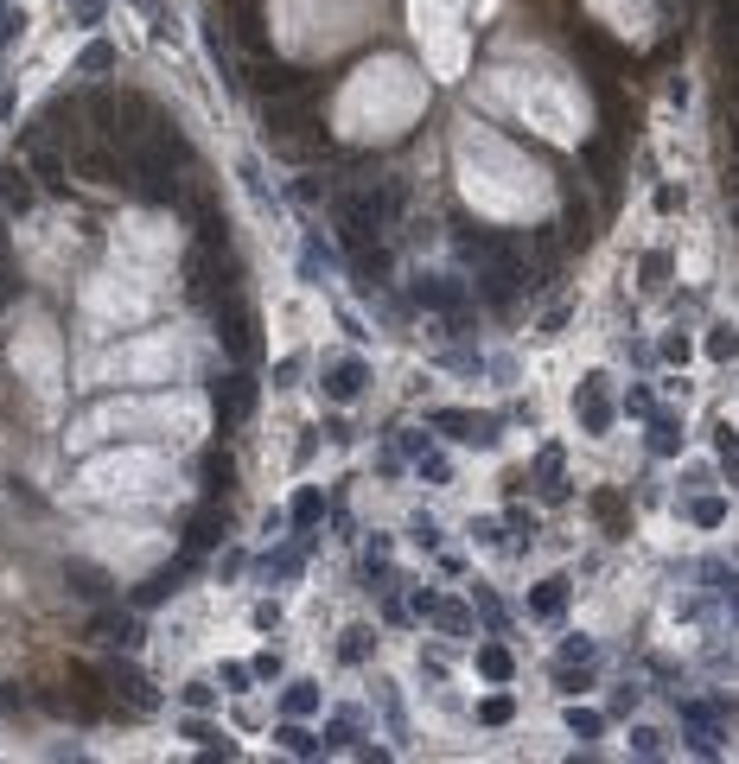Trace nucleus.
Returning <instances> with one entry per match:
<instances>
[{
  "label": "nucleus",
  "instance_id": "f257e3e1",
  "mask_svg": "<svg viewBox=\"0 0 739 764\" xmlns=\"http://www.w3.org/2000/svg\"><path fill=\"white\" fill-rule=\"evenodd\" d=\"M185 293L204 306V312H217V306H230L236 293V255H230V242H192V262H185Z\"/></svg>",
  "mask_w": 739,
  "mask_h": 764
},
{
  "label": "nucleus",
  "instance_id": "f03ea898",
  "mask_svg": "<svg viewBox=\"0 0 739 764\" xmlns=\"http://www.w3.org/2000/svg\"><path fill=\"white\" fill-rule=\"evenodd\" d=\"M421 312H434L446 338H472V287L453 281V274H421V281H408Z\"/></svg>",
  "mask_w": 739,
  "mask_h": 764
},
{
  "label": "nucleus",
  "instance_id": "7ed1b4c3",
  "mask_svg": "<svg viewBox=\"0 0 739 764\" xmlns=\"http://www.w3.org/2000/svg\"><path fill=\"white\" fill-rule=\"evenodd\" d=\"M128 198L141 204H185V166L153 147H128Z\"/></svg>",
  "mask_w": 739,
  "mask_h": 764
},
{
  "label": "nucleus",
  "instance_id": "20e7f679",
  "mask_svg": "<svg viewBox=\"0 0 739 764\" xmlns=\"http://www.w3.org/2000/svg\"><path fill=\"white\" fill-rule=\"evenodd\" d=\"M332 230H338V242H345V255L351 249H364V242H383L389 230H383V217H376V204H370V185H345V191H332Z\"/></svg>",
  "mask_w": 739,
  "mask_h": 764
},
{
  "label": "nucleus",
  "instance_id": "39448f33",
  "mask_svg": "<svg viewBox=\"0 0 739 764\" xmlns=\"http://www.w3.org/2000/svg\"><path fill=\"white\" fill-rule=\"evenodd\" d=\"M243 77H249V90L262 96V102H274V96H300V102H319L325 96V77H313V71H300V64H281V58H249L243 64Z\"/></svg>",
  "mask_w": 739,
  "mask_h": 764
},
{
  "label": "nucleus",
  "instance_id": "423d86ee",
  "mask_svg": "<svg viewBox=\"0 0 739 764\" xmlns=\"http://www.w3.org/2000/svg\"><path fill=\"white\" fill-rule=\"evenodd\" d=\"M427 427L446 433V440L478 446V453H491V446L504 440V421H497V414H478V408H434V414H427Z\"/></svg>",
  "mask_w": 739,
  "mask_h": 764
},
{
  "label": "nucleus",
  "instance_id": "0eeeda50",
  "mask_svg": "<svg viewBox=\"0 0 739 764\" xmlns=\"http://www.w3.org/2000/svg\"><path fill=\"white\" fill-rule=\"evenodd\" d=\"M217 26L230 32V45H236V58H262L268 51V26H262V7L255 0H217Z\"/></svg>",
  "mask_w": 739,
  "mask_h": 764
},
{
  "label": "nucleus",
  "instance_id": "6e6552de",
  "mask_svg": "<svg viewBox=\"0 0 739 764\" xmlns=\"http://www.w3.org/2000/svg\"><path fill=\"white\" fill-rule=\"evenodd\" d=\"M211 408H217V433H230V427L255 408V376H249V363H236V370L211 376Z\"/></svg>",
  "mask_w": 739,
  "mask_h": 764
},
{
  "label": "nucleus",
  "instance_id": "1a4fd4ad",
  "mask_svg": "<svg viewBox=\"0 0 739 764\" xmlns=\"http://www.w3.org/2000/svg\"><path fill=\"white\" fill-rule=\"evenodd\" d=\"M211 319H217V344L230 351V363H255V312H249L243 293L230 306H217Z\"/></svg>",
  "mask_w": 739,
  "mask_h": 764
},
{
  "label": "nucleus",
  "instance_id": "9d476101",
  "mask_svg": "<svg viewBox=\"0 0 739 764\" xmlns=\"http://www.w3.org/2000/svg\"><path fill=\"white\" fill-rule=\"evenodd\" d=\"M574 421H580V433H612V421H618V408H612V376H587L574 389Z\"/></svg>",
  "mask_w": 739,
  "mask_h": 764
},
{
  "label": "nucleus",
  "instance_id": "9b49d317",
  "mask_svg": "<svg viewBox=\"0 0 739 764\" xmlns=\"http://www.w3.org/2000/svg\"><path fill=\"white\" fill-rule=\"evenodd\" d=\"M198 567H204V554H192V548H179V561H173V567L147 573V580L134 586V605H141V612H147V605H166V599H173V593H185V580H192Z\"/></svg>",
  "mask_w": 739,
  "mask_h": 764
},
{
  "label": "nucleus",
  "instance_id": "f8f14e48",
  "mask_svg": "<svg viewBox=\"0 0 739 764\" xmlns=\"http://www.w3.org/2000/svg\"><path fill=\"white\" fill-rule=\"evenodd\" d=\"M102 682H109V701L122 707V714H153V707H160L153 682H147L134 663H109V675H102Z\"/></svg>",
  "mask_w": 739,
  "mask_h": 764
},
{
  "label": "nucleus",
  "instance_id": "ddd939ff",
  "mask_svg": "<svg viewBox=\"0 0 739 764\" xmlns=\"http://www.w3.org/2000/svg\"><path fill=\"white\" fill-rule=\"evenodd\" d=\"M364 389H370V363L364 357H338V363H325V370H319V395H325V402H338V408H351Z\"/></svg>",
  "mask_w": 739,
  "mask_h": 764
},
{
  "label": "nucleus",
  "instance_id": "4468645a",
  "mask_svg": "<svg viewBox=\"0 0 739 764\" xmlns=\"http://www.w3.org/2000/svg\"><path fill=\"white\" fill-rule=\"evenodd\" d=\"M223 529H230V510H223V497H204L192 516H185V548L192 554H211L223 542Z\"/></svg>",
  "mask_w": 739,
  "mask_h": 764
},
{
  "label": "nucleus",
  "instance_id": "2eb2a0df",
  "mask_svg": "<svg viewBox=\"0 0 739 764\" xmlns=\"http://www.w3.org/2000/svg\"><path fill=\"white\" fill-rule=\"evenodd\" d=\"M26 160H32V179H39L45 191H58V198H64V191H71V153H64V147H26Z\"/></svg>",
  "mask_w": 739,
  "mask_h": 764
},
{
  "label": "nucleus",
  "instance_id": "dca6fc26",
  "mask_svg": "<svg viewBox=\"0 0 739 764\" xmlns=\"http://www.w3.org/2000/svg\"><path fill=\"white\" fill-rule=\"evenodd\" d=\"M90 637L102 650H134V644H141V618H134V612H96Z\"/></svg>",
  "mask_w": 739,
  "mask_h": 764
},
{
  "label": "nucleus",
  "instance_id": "f3484780",
  "mask_svg": "<svg viewBox=\"0 0 739 764\" xmlns=\"http://www.w3.org/2000/svg\"><path fill=\"white\" fill-rule=\"evenodd\" d=\"M179 733H185V739H192V745H198V752H217V758H236V739H230V733H223V726H217V720H204V714H198V707H192V714H185V720H179Z\"/></svg>",
  "mask_w": 739,
  "mask_h": 764
},
{
  "label": "nucleus",
  "instance_id": "a211bd4d",
  "mask_svg": "<svg viewBox=\"0 0 739 764\" xmlns=\"http://www.w3.org/2000/svg\"><path fill=\"white\" fill-rule=\"evenodd\" d=\"M122 71V51H115V39H90L77 51V77H90V83H102V77H115Z\"/></svg>",
  "mask_w": 739,
  "mask_h": 764
},
{
  "label": "nucleus",
  "instance_id": "6ab92c4d",
  "mask_svg": "<svg viewBox=\"0 0 739 764\" xmlns=\"http://www.w3.org/2000/svg\"><path fill=\"white\" fill-rule=\"evenodd\" d=\"M32 198H39V185H32L26 166H0V211H32Z\"/></svg>",
  "mask_w": 739,
  "mask_h": 764
},
{
  "label": "nucleus",
  "instance_id": "aec40b11",
  "mask_svg": "<svg viewBox=\"0 0 739 764\" xmlns=\"http://www.w3.org/2000/svg\"><path fill=\"white\" fill-rule=\"evenodd\" d=\"M274 745H281L287 758H325V739L306 733V720H281L274 726Z\"/></svg>",
  "mask_w": 739,
  "mask_h": 764
},
{
  "label": "nucleus",
  "instance_id": "412c9836",
  "mask_svg": "<svg viewBox=\"0 0 739 764\" xmlns=\"http://www.w3.org/2000/svg\"><path fill=\"white\" fill-rule=\"evenodd\" d=\"M472 612H478V624H485L491 637H510V612H504V599H497L485 580H472Z\"/></svg>",
  "mask_w": 739,
  "mask_h": 764
},
{
  "label": "nucleus",
  "instance_id": "4be33fe9",
  "mask_svg": "<svg viewBox=\"0 0 739 764\" xmlns=\"http://www.w3.org/2000/svg\"><path fill=\"white\" fill-rule=\"evenodd\" d=\"M529 612H536L542 624H555V618L567 612V580H561V573H548L536 593H529Z\"/></svg>",
  "mask_w": 739,
  "mask_h": 764
},
{
  "label": "nucleus",
  "instance_id": "5701e85b",
  "mask_svg": "<svg viewBox=\"0 0 739 764\" xmlns=\"http://www.w3.org/2000/svg\"><path fill=\"white\" fill-rule=\"evenodd\" d=\"M529 478L542 484V497H548V503H561V497H567V484H561V446H542L536 465H529Z\"/></svg>",
  "mask_w": 739,
  "mask_h": 764
},
{
  "label": "nucleus",
  "instance_id": "b1692460",
  "mask_svg": "<svg viewBox=\"0 0 739 764\" xmlns=\"http://www.w3.org/2000/svg\"><path fill=\"white\" fill-rule=\"evenodd\" d=\"M319 682H287V694H281V720H313L319 714Z\"/></svg>",
  "mask_w": 739,
  "mask_h": 764
},
{
  "label": "nucleus",
  "instance_id": "393cba45",
  "mask_svg": "<svg viewBox=\"0 0 739 764\" xmlns=\"http://www.w3.org/2000/svg\"><path fill=\"white\" fill-rule=\"evenodd\" d=\"M287 523H294V535H306V529H319L325 523V497L306 484V491H294V503H287Z\"/></svg>",
  "mask_w": 739,
  "mask_h": 764
},
{
  "label": "nucleus",
  "instance_id": "a878e982",
  "mask_svg": "<svg viewBox=\"0 0 739 764\" xmlns=\"http://www.w3.org/2000/svg\"><path fill=\"white\" fill-rule=\"evenodd\" d=\"M650 453L657 459L682 453V414H650Z\"/></svg>",
  "mask_w": 739,
  "mask_h": 764
},
{
  "label": "nucleus",
  "instance_id": "bb28decb",
  "mask_svg": "<svg viewBox=\"0 0 739 764\" xmlns=\"http://www.w3.org/2000/svg\"><path fill=\"white\" fill-rule=\"evenodd\" d=\"M561 242H593V204L580 198V191H567V230H561Z\"/></svg>",
  "mask_w": 739,
  "mask_h": 764
},
{
  "label": "nucleus",
  "instance_id": "cd10ccee",
  "mask_svg": "<svg viewBox=\"0 0 739 764\" xmlns=\"http://www.w3.org/2000/svg\"><path fill=\"white\" fill-rule=\"evenodd\" d=\"M478 675H485V682H510V675H517V656H510L504 644H478Z\"/></svg>",
  "mask_w": 739,
  "mask_h": 764
},
{
  "label": "nucleus",
  "instance_id": "c85d7f7f",
  "mask_svg": "<svg viewBox=\"0 0 739 764\" xmlns=\"http://www.w3.org/2000/svg\"><path fill=\"white\" fill-rule=\"evenodd\" d=\"M370 656H376V631L351 624V631H345V644H338V663H345V669H364Z\"/></svg>",
  "mask_w": 739,
  "mask_h": 764
},
{
  "label": "nucleus",
  "instance_id": "c756f323",
  "mask_svg": "<svg viewBox=\"0 0 739 764\" xmlns=\"http://www.w3.org/2000/svg\"><path fill=\"white\" fill-rule=\"evenodd\" d=\"M319 739H325V758H332V752H345V745L357 739V707H338V714L325 720V733H319Z\"/></svg>",
  "mask_w": 739,
  "mask_h": 764
},
{
  "label": "nucleus",
  "instance_id": "7c9ffc66",
  "mask_svg": "<svg viewBox=\"0 0 739 764\" xmlns=\"http://www.w3.org/2000/svg\"><path fill=\"white\" fill-rule=\"evenodd\" d=\"M230 484H236L230 453H211V459H204V497H230Z\"/></svg>",
  "mask_w": 739,
  "mask_h": 764
},
{
  "label": "nucleus",
  "instance_id": "2f4dec72",
  "mask_svg": "<svg viewBox=\"0 0 739 764\" xmlns=\"http://www.w3.org/2000/svg\"><path fill=\"white\" fill-rule=\"evenodd\" d=\"M427 624H440L446 637H472V612H466L459 599H440V605H434V618H427Z\"/></svg>",
  "mask_w": 739,
  "mask_h": 764
},
{
  "label": "nucleus",
  "instance_id": "473e14b6",
  "mask_svg": "<svg viewBox=\"0 0 739 764\" xmlns=\"http://www.w3.org/2000/svg\"><path fill=\"white\" fill-rule=\"evenodd\" d=\"M555 688L574 701V694H587L593 688V663H555Z\"/></svg>",
  "mask_w": 739,
  "mask_h": 764
},
{
  "label": "nucleus",
  "instance_id": "72a5a7b5",
  "mask_svg": "<svg viewBox=\"0 0 739 764\" xmlns=\"http://www.w3.org/2000/svg\"><path fill=\"white\" fill-rule=\"evenodd\" d=\"M567 733H574V739H599V733H606V714H593V707H574V701H567Z\"/></svg>",
  "mask_w": 739,
  "mask_h": 764
},
{
  "label": "nucleus",
  "instance_id": "f704fd0d",
  "mask_svg": "<svg viewBox=\"0 0 739 764\" xmlns=\"http://www.w3.org/2000/svg\"><path fill=\"white\" fill-rule=\"evenodd\" d=\"M631 752H638V758H663L669 733H663V726H631Z\"/></svg>",
  "mask_w": 739,
  "mask_h": 764
},
{
  "label": "nucleus",
  "instance_id": "c9c22d12",
  "mask_svg": "<svg viewBox=\"0 0 739 764\" xmlns=\"http://www.w3.org/2000/svg\"><path fill=\"white\" fill-rule=\"evenodd\" d=\"M517 720V701L510 694H491V701H478V726H510Z\"/></svg>",
  "mask_w": 739,
  "mask_h": 764
},
{
  "label": "nucleus",
  "instance_id": "e433bc0d",
  "mask_svg": "<svg viewBox=\"0 0 739 764\" xmlns=\"http://www.w3.org/2000/svg\"><path fill=\"white\" fill-rule=\"evenodd\" d=\"M325 268H332V249H325L319 236H306V249H300V274H306V281H319Z\"/></svg>",
  "mask_w": 739,
  "mask_h": 764
},
{
  "label": "nucleus",
  "instance_id": "4c0bfd02",
  "mask_svg": "<svg viewBox=\"0 0 739 764\" xmlns=\"http://www.w3.org/2000/svg\"><path fill=\"white\" fill-rule=\"evenodd\" d=\"M26 32V13H20V0H0V51H7L13 39Z\"/></svg>",
  "mask_w": 739,
  "mask_h": 764
},
{
  "label": "nucleus",
  "instance_id": "58836bf2",
  "mask_svg": "<svg viewBox=\"0 0 739 764\" xmlns=\"http://www.w3.org/2000/svg\"><path fill=\"white\" fill-rule=\"evenodd\" d=\"M294 198H300V204H332V185H325L319 172H300V179H294Z\"/></svg>",
  "mask_w": 739,
  "mask_h": 764
},
{
  "label": "nucleus",
  "instance_id": "ea45409f",
  "mask_svg": "<svg viewBox=\"0 0 739 764\" xmlns=\"http://www.w3.org/2000/svg\"><path fill=\"white\" fill-rule=\"evenodd\" d=\"M708 580L720 586V599L733 605V624H739V567H708Z\"/></svg>",
  "mask_w": 739,
  "mask_h": 764
},
{
  "label": "nucleus",
  "instance_id": "a19ab883",
  "mask_svg": "<svg viewBox=\"0 0 739 764\" xmlns=\"http://www.w3.org/2000/svg\"><path fill=\"white\" fill-rule=\"evenodd\" d=\"M689 516H695L701 529H720V523H727V503H720V497H695V503H689Z\"/></svg>",
  "mask_w": 739,
  "mask_h": 764
},
{
  "label": "nucleus",
  "instance_id": "79ce46f5",
  "mask_svg": "<svg viewBox=\"0 0 739 764\" xmlns=\"http://www.w3.org/2000/svg\"><path fill=\"white\" fill-rule=\"evenodd\" d=\"M708 357H714V363H733V357H739V332L714 325V332H708Z\"/></svg>",
  "mask_w": 739,
  "mask_h": 764
},
{
  "label": "nucleus",
  "instance_id": "37998d69",
  "mask_svg": "<svg viewBox=\"0 0 739 764\" xmlns=\"http://www.w3.org/2000/svg\"><path fill=\"white\" fill-rule=\"evenodd\" d=\"M714 459L739 478V433H733V427H720V433H714Z\"/></svg>",
  "mask_w": 739,
  "mask_h": 764
},
{
  "label": "nucleus",
  "instance_id": "c03bdc74",
  "mask_svg": "<svg viewBox=\"0 0 739 764\" xmlns=\"http://www.w3.org/2000/svg\"><path fill=\"white\" fill-rule=\"evenodd\" d=\"M64 7H71L77 26H102V20H109V0H64Z\"/></svg>",
  "mask_w": 739,
  "mask_h": 764
},
{
  "label": "nucleus",
  "instance_id": "a18cd8bd",
  "mask_svg": "<svg viewBox=\"0 0 739 764\" xmlns=\"http://www.w3.org/2000/svg\"><path fill=\"white\" fill-rule=\"evenodd\" d=\"M555 663H593V637H561Z\"/></svg>",
  "mask_w": 739,
  "mask_h": 764
},
{
  "label": "nucleus",
  "instance_id": "49530a36",
  "mask_svg": "<svg viewBox=\"0 0 739 764\" xmlns=\"http://www.w3.org/2000/svg\"><path fill=\"white\" fill-rule=\"evenodd\" d=\"M415 472H421L427 484H446V472H453V465H446V453L434 446V453H421V459H415Z\"/></svg>",
  "mask_w": 739,
  "mask_h": 764
},
{
  "label": "nucleus",
  "instance_id": "de8ad7c7",
  "mask_svg": "<svg viewBox=\"0 0 739 764\" xmlns=\"http://www.w3.org/2000/svg\"><path fill=\"white\" fill-rule=\"evenodd\" d=\"M408 542H421L427 554H434L440 548V523H434V516H415V523H408Z\"/></svg>",
  "mask_w": 739,
  "mask_h": 764
},
{
  "label": "nucleus",
  "instance_id": "09e8293b",
  "mask_svg": "<svg viewBox=\"0 0 739 764\" xmlns=\"http://www.w3.org/2000/svg\"><path fill=\"white\" fill-rule=\"evenodd\" d=\"M504 529L517 535V548H529V542H536V516H529V510H510V516H504Z\"/></svg>",
  "mask_w": 739,
  "mask_h": 764
},
{
  "label": "nucleus",
  "instance_id": "8fccbe9b",
  "mask_svg": "<svg viewBox=\"0 0 739 764\" xmlns=\"http://www.w3.org/2000/svg\"><path fill=\"white\" fill-rule=\"evenodd\" d=\"M638 701H644L638 682H618V688H612V714H638Z\"/></svg>",
  "mask_w": 739,
  "mask_h": 764
},
{
  "label": "nucleus",
  "instance_id": "3c124183",
  "mask_svg": "<svg viewBox=\"0 0 739 764\" xmlns=\"http://www.w3.org/2000/svg\"><path fill=\"white\" fill-rule=\"evenodd\" d=\"M249 682H255L249 663H223V688H230V694H249Z\"/></svg>",
  "mask_w": 739,
  "mask_h": 764
},
{
  "label": "nucleus",
  "instance_id": "603ef678",
  "mask_svg": "<svg viewBox=\"0 0 739 764\" xmlns=\"http://www.w3.org/2000/svg\"><path fill=\"white\" fill-rule=\"evenodd\" d=\"M249 669H255V682H274V675H281V650H262Z\"/></svg>",
  "mask_w": 739,
  "mask_h": 764
},
{
  "label": "nucleus",
  "instance_id": "864d4df0",
  "mask_svg": "<svg viewBox=\"0 0 739 764\" xmlns=\"http://www.w3.org/2000/svg\"><path fill=\"white\" fill-rule=\"evenodd\" d=\"M402 453H408V459H421V453H434V427H427V433H402Z\"/></svg>",
  "mask_w": 739,
  "mask_h": 764
},
{
  "label": "nucleus",
  "instance_id": "5fc2aeb1",
  "mask_svg": "<svg viewBox=\"0 0 739 764\" xmlns=\"http://www.w3.org/2000/svg\"><path fill=\"white\" fill-rule=\"evenodd\" d=\"M211 701H217V694H211V682H185V707H198V714H204Z\"/></svg>",
  "mask_w": 739,
  "mask_h": 764
},
{
  "label": "nucleus",
  "instance_id": "6e6d98bb",
  "mask_svg": "<svg viewBox=\"0 0 739 764\" xmlns=\"http://www.w3.org/2000/svg\"><path fill=\"white\" fill-rule=\"evenodd\" d=\"M472 535H478V542H504V523H497V516H478Z\"/></svg>",
  "mask_w": 739,
  "mask_h": 764
},
{
  "label": "nucleus",
  "instance_id": "4d7b16f0",
  "mask_svg": "<svg viewBox=\"0 0 739 764\" xmlns=\"http://www.w3.org/2000/svg\"><path fill=\"white\" fill-rule=\"evenodd\" d=\"M434 605H440V593H421V586H415V599H408V612H415V618H434Z\"/></svg>",
  "mask_w": 739,
  "mask_h": 764
},
{
  "label": "nucleus",
  "instance_id": "13d9d810",
  "mask_svg": "<svg viewBox=\"0 0 739 764\" xmlns=\"http://www.w3.org/2000/svg\"><path fill=\"white\" fill-rule=\"evenodd\" d=\"M618 414H650V389H631L625 402H618Z\"/></svg>",
  "mask_w": 739,
  "mask_h": 764
},
{
  "label": "nucleus",
  "instance_id": "bf43d9fd",
  "mask_svg": "<svg viewBox=\"0 0 739 764\" xmlns=\"http://www.w3.org/2000/svg\"><path fill=\"white\" fill-rule=\"evenodd\" d=\"M294 376H300V357H281V363H274V389H287Z\"/></svg>",
  "mask_w": 739,
  "mask_h": 764
},
{
  "label": "nucleus",
  "instance_id": "052dcab7",
  "mask_svg": "<svg viewBox=\"0 0 739 764\" xmlns=\"http://www.w3.org/2000/svg\"><path fill=\"white\" fill-rule=\"evenodd\" d=\"M663 357H669V363H689V338L669 332V338H663Z\"/></svg>",
  "mask_w": 739,
  "mask_h": 764
},
{
  "label": "nucleus",
  "instance_id": "680f3d73",
  "mask_svg": "<svg viewBox=\"0 0 739 764\" xmlns=\"http://www.w3.org/2000/svg\"><path fill=\"white\" fill-rule=\"evenodd\" d=\"M657 211H663V217H669V211H682V191H676V185H663V191H657Z\"/></svg>",
  "mask_w": 739,
  "mask_h": 764
},
{
  "label": "nucleus",
  "instance_id": "e2e57ef3",
  "mask_svg": "<svg viewBox=\"0 0 739 764\" xmlns=\"http://www.w3.org/2000/svg\"><path fill=\"white\" fill-rule=\"evenodd\" d=\"M255 624H262V631H274V624H281V605H274V599L255 605Z\"/></svg>",
  "mask_w": 739,
  "mask_h": 764
},
{
  "label": "nucleus",
  "instance_id": "0e129e2a",
  "mask_svg": "<svg viewBox=\"0 0 739 764\" xmlns=\"http://www.w3.org/2000/svg\"><path fill=\"white\" fill-rule=\"evenodd\" d=\"M134 7H147V13H153V0H134Z\"/></svg>",
  "mask_w": 739,
  "mask_h": 764
},
{
  "label": "nucleus",
  "instance_id": "69168bd1",
  "mask_svg": "<svg viewBox=\"0 0 739 764\" xmlns=\"http://www.w3.org/2000/svg\"><path fill=\"white\" fill-rule=\"evenodd\" d=\"M733 223H739V204H733Z\"/></svg>",
  "mask_w": 739,
  "mask_h": 764
},
{
  "label": "nucleus",
  "instance_id": "338daca9",
  "mask_svg": "<svg viewBox=\"0 0 739 764\" xmlns=\"http://www.w3.org/2000/svg\"><path fill=\"white\" fill-rule=\"evenodd\" d=\"M0 357H7V344H0Z\"/></svg>",
  "mask_w": 739,
  "mask_h": 764
}]
</instances>
